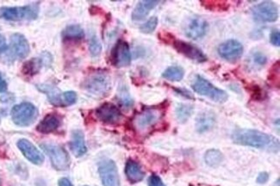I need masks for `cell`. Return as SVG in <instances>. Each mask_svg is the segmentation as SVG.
<instances>
[{"label": "cell", "instance_id": "19", "mask_svg": "<svg viewBox=\"0 0 280 186\" xmlns=\"http://www.w3.org/2000/svg\"><path fill=\"white\" fill-rule=\"evenodd\" d=\"M216 123V115L210 110L199 114L196 120V130L198 133H204L213 128Z\"/></svg>", "mask_w": 280, "mask_h": 186}, {"label": "cell", "instance_id": "16", "mask_svg": "<svg viewBox=\"0 0 280 186\" xmlns=\"http://www.w3.org/2000/svg\"><path fill=\"white\" fill-rule=\"evenodd\" d=\"M10 46L14 55L18 59L26 58L30 52L29 42L22 34H13L10 37Z\"/></svg>", "mask_w": 280, "mask_h": 186}, {"label": "cell", "instance_id": "39", "mask_svg": "<svg viewBox=\"0 0 280 186\" xmlns=\"http://www.w3.org/2000/svg\"></svg>", "mask_w": 280, "mask_h": 186}, {"label": "cell", "instance_id": "35", "mask_svg": "<svg viewBox=\"0 0 280 186\" xmlns=\"http://www.w3.org/2000/svg\"><path fill=\"white\" fill-rule=\"evenodd\" d=\"M269 177H270V175L267 172L260 173L257 177V183L260 184V185H264V184L267 183L268 180H269Z\"/></svg>", "mask_w": 280, "mask_h": 186}, {"label": "cell", "instance_id": "20", "mask_svg": "<svg viewBox=\"0 0 280 186\" xmlns=\"http://www.w3.org/2000/svg\"><path fill=\"white\" fill-rule=\"evenodd\" d=\"M125 174L131 183H139L143 180L145 173L140 165L135 160H128L125 166Z\"/></svg>", "mask_w": 280, "mask_h": 186}, {"label": "cell", "instance_id": "23", "mask_svg": "<svg viewBox=\"0 0 280 186\" xmlns=\"http://www.w3.org/2000/svg\"><path fill=\"white\" fill-rule=\"evenodd\" d=\"M184 76H185V70L179 66L169 67L162 73V77L164 79L172 81V82L180 81L183 80Z\"/></svg>", "mask_w": 280, "mask_h": 186}, {"label": "cell", "instance_id": "25", "mask_svg": "<svg viewBox=\"0 0 280 186\" xmlns=\"http://www.w3.org/2000/svg\"><path fill=\"white\" fill-rule=\"evenodd\" d=\"M194 107L190 104L180 103L176 108V117L181 123H185L193 113Z\"/></svg>", "mask_w": 280, "mask_h": 186}, {"label": "cell", "instance_id": "2", "mask_svg": "<svg viewBox=\"0 0 280 186\" xmlns=\"http://www.w3.org/2000/svg\"><path fill=\"white\" fill-rule=\"evenodd\" d=\"M39 14L38 3H31L29 5L19 7H1L0 19L18 22L23 20H35Z\"/></svg>", "mask_w": 280, "mask_h": 186}, {"label": "cell", "instance_id": "28", "mask_svg": "<svg viewBox=\"0 0 280 186\" xmlns=\"http://www.w3.org/2000/svg\"><path fill=\"white\" fill-rule=\"evenodd\" d=\"M158 25V18L152 17L140 27V32L144 34L153 33Z\"/></svg>", "mask_w": 280, "mask_h": 186}, {"label": "cell", "instance_id": "8", "mask_svg": "<svg viewBox=\"0 0 280 186\" xmlns=\"http://www.w3.org/2000/svg\"><path fill=\"white\" fill-rule=\"evenodd\" d=\"M163 116L162 111L158 109H148L142 110L137 114L134 118L133 124L137 130L140 132H146L152 127L156 125Z\"/></svg>", "mask_w": 280, "mask_h": 186}, {"label": "cell", "instance_id": "17", "mask_svg": "<svg viewBox=\"0 0 280 186\" xmlns=\"http://www.w3.org/2000/svg\"><path fill=\"white\" fill-rule=\"evenodd\" d=\"M159 3H160L159 1H153V0L140 1L134 9L132 12V19L135 22L143 20L151 10L154 9Z\"/></svg>", "mask_w": 280, "mask_h": 186}, {"label": "cell", "instance_id": "14", "mask_svg": "<svg viewBox=\"0 0 280 186\" xmlns=\"http://www.w3.org/2000/svg\"><path fill=\"white\" fill-rule=\"evenodd\" d=\"M17 147L20 150L21 153H23V155L30 162L37 166H40L44 162V154L33 143L30 142V140L26 139L19 140L17 141Z\"/></svg>", "mask_w": 280, "mask_h": 186}, {"label": "cell", "instance_id": "26", "mask_svg": "<svg viewBox=\"0 0 280 186\" xmlns=\"http://www.w3.org/2000/svg\"><path fill=\"white\" fill-rule=\"evenodd\" d=\"M63 37L67 39H82L85 37V32L79 25H70L64 30Z\"/></svg>", "mask_w": 280, "mask_h": 186}, {"label": "cell", "instance_id": "9", "mask_svg": "<svg viewBox=\"0 0 280 186\" xmlns=\"http://www.w3.org/2000/svg\"><path fill=\"white\" fill-rule=\"evenodd\" d=\"M98 173L103 186H121L118 170L113 160H101L98 165Z\"/></svg>", "mask_w": 280, "mask_h": 186}, {"label": "cell", "instance_id": "3", "mask_svg": "<svg viewBox=\"0 0 280 186\" xmlns=\"http://www.w3.org/2000/svg\"><path fill=\"white\" fill-rule=\"evenodd\" d=\"M84 88L94 96H106L110 91V79L105 71L97 70L91 73L84 83Z\"/></svg>", "mask_w": 280, "mask_h": 186}, {"label": "cell", "instance_id": "12", "mask_svg": "<svg viewBox=\"0 0 280 186\" xmlns=\"http://www.w3.org/2000/svg\"><path fill=\"white\" fill-rule=\"evenodd\" d=\"M111 61L115 67H125L131 62V53L129 44L124 40L117 42L112 49Z\"/></svg>", "mask_w": 280, "mask_h": 186}, {"label": "cell", "instance_id": "30", "mask_svg": "<svg viewBox=\"0 0 280 186\" xmlns=\"http://www.w3.org/2000/svg\"><path fill=\"white\" fill-rule=\"evenodd\" d=\"M251 59L252 62H254L257 67H264L267 62V57L260 51H254V53H252Z\"/></svg>", "mask_w": 280, "mask_h": 186}, {"label": "cell", "instance_id": "21", "mask_svg": "<svg viewBox=\"0 0 280 186\" xmlns=\"http://www.w3.org/2000/svg\"><path fill=\"white\" fill-rule=\"evenodd\" d=\"M60 127V120L54 114H49L45 116L37 125V130L42 134L52 133Z\"/></svg>", "mask_w": 280, "mask_h": 186}, {"label": "cell", "instance_id": "27", "mask_svg": "<svg viewBox=\"0 0 280 186\" xmlns=\"http://www.w3.org/2000/svg\"><path fill=\"white\" fill-rule=\"evenodd\" d=\"M43 66L41 59H32L27 61L23 67V73L26 75L33 76L34 74L38 73L41 67Z\"/></svg>", "mask_w": 280, "mask_h": 186}, {"label": "cell", "instance_id": "5", "mask_svg": "<svg viewBox=\"0 0 280 186\" xmlns=\"http://www.w3.org/2000/svg\"><path fill=\"white\" fill-rule=\"evenodd\" d=\"M10 116L13 123L17 126L28 127L36 122L38 110L32 103H19L12 108Z\"/></svg>", "mask_w": 280, "mask_h": 186}, {"label": "cell", "instance_id": "34", "mask_svg": "<svg viewBox=\"0 0 280 186\" xmlns=\"http://www.w3.org/2000/svg\"><path fill=\"white\" fill-rule=\"evenodd\" d=\"M148 186H166L160 177L152 175L148 179Z\"/></svg>", "mask_w": 280, "mask_h": 186}, {"label": "cell", "instance_id": "29", "mask_svg": "<svg viewBox=\"0 0 280 186\" xmlns=\"http://www.w3.org/2000/svg\"><path fill=\"white\" fill-rule=\"evenodd\" d=\"M89 50L93 56H98L102 52V45L96 36H93L89 43Z\"/></svg>", "mask_w": 280, "mask_h": 186}, {"label": "cell", "instance_id": "38", "mask_svg": "<svg viewBox=\"0 0 280 186\" xmlns=\"http://www.w3.org/2000/svg\"><path fill=\"white\" fill-rule=\"evenodd\" d=\"M59 186H74L73 184L71 183L70 180L67 178H61L59 180Z\"/></svg>", "mask_w": 280, "mask_h": 186}, {"label": "cell", "instance_id": "33", "mask_svg": "<svg viewBox=\"0 0 280 186\" xmlns=\"http://www.w3.org/2000/svg\"><path fill=\"white\" fill-rule=\"evenodd\" d=\"M270 41L271 44H273L274 46H280V33L279 30H274L271 32Z\"/></svg>", "mask_w": 280, "mask_h": 186}, {"label": "cell", "instance_id": "10", "mask_svg": "<svg viewBox=\"0 0 280 186\" xmlns=\"http://www.w3.org/2000/svg\"><path fill=\"white\" fill-rule=\"evenodd\" d=\"M243 45L236 40H228L221 44L217 48V53L224 60L233 63L240 60L243 54Z\"/></svg>", "mask_w": 280, "mask_h": 186}, {"label": "cell", "instance_id": "1", "mask_svg": "<svg viewBox=\"0 0 280 186\" xmlns=\"http://www.w3.org/2000/svg\"><path fill=\"white\" fill-rule=\"evenodd\" d=\"M231 138L233 142L241 146H252L271 153H278L280 140L269 134L250 129H239L233 131Z\"/></svg>", "mask_w": 280, "mask_h": 186}, {"label": "cell", "instance_id": "4", "mask_svg": "<svg viewBox=\"0 0 280 186\" xmlns=\"http://www.w3.org/2000/svg\"><path fill=\"white\" fill-rule=\"evenodd\" d=\"M192 89L198 95L204 96L218 103H224L228 100L227 93L215 87L209 80L197 75L192 84Z\"/></svg>", "mask_w": 280, "mask_h": 186}, {"label": "cell", "instance_id": "37", "mask_svg": "<svg viewBox=\"0 0 280 186\" xmlns=\"http://www.w3.org/2000/svg\"><path fill=\"white\" fill-rule=\"evenodd\" d=\"M7 90L6 81L3 80V77L0 74V93H5Z\"/></svg>", "mask_w": 280, "mask_h": 186}, {"label": "cell", "instance_id": "6", "mask_svg": "<svg viewBox=\"0 0 280 186\" xmlns=\"http://www.w3.org/2000/svg\"><path fill=\"white\" fill-rule=\"evenodd\" d=\"M41 147L49 157L52 166L57 171H66L70 165V158L62 146L53 144H42Z\"/></svg>", "mask_w": 280, "mask_h": 186}, {"label": "cell", "instance_id": "36", "mask_svg": "<svg viewBox=\"0 0 280 186\" xmlns=\"http://www.w3.org/2000/svg\"><path fill=\"white\" fill-rule=\"evenodd\" d=\"M8 46H7L6 40L2 35H0V54L4 53L6 51Z\"/></svg>", "mask_w": 280, "mask_h": 186}, {"label": "cell", "instance_id": "24", "mask_svg": "<svg viewBox=\"0 0 280 186\" xmlns=\"http://www.w3.org/2000/svg\"><path fill=\"white\" fill-rule=\"evenodd\" d=\"M224 154L220 150L210 149L204 154V161L208 166H218L224 161Z\"/></svg>", "mask_w": 280, "mask_h": 186}, {"label": "cell", "instance_id": "31", "mask_svg": "<svg viewBox=\"0 0 280 186\" xmlns=\"http://www.w3.org/2000/svg\"><path fill=\"white\" fill-rule=\"evenodd\" d=\"M202 4H204L206 9H210L211 7H213V9L211 10H225L229 9V3L226 2H213V1H206V2H202Z\"/></svg>", "mask_w": 280, "mask_h": 186}, {"label": "cell", "instance_id": "11", "mask_svg": "<svg viewBox=\"0 0 280 186\" xmlns=\"http://www.w3.org/2000/svg\"><path fill=\"white\" fill-rule=\"evenodd\" d=\"M173 46L178 53L197 63H204L208 60L205 53L200 48L190 43L185 41L175 40L173 43Z\"/></svg>", "mask_w": 280, "mask_h": 186}, {"label": "cell", "instance_id": "22", "mask_svg": "<svg viewBox=\"0 0 280 186\" xmlns=\"http://www.w3.org/2000/svg\"><path fill=\"white\" fill-rule=\"evenodd\" d=\"M38 89L45 93L47 96V98L50 101V103L53 105L56 106H61L64 105L63 98L62 95H60L57 93V90H54V88L50 86H46V85H41L38 86Z\"/></svg>", "mask_w": 280, "mask_h": 186}, {"label": "cell", "instance_id": "15", "mask_svg": "<svg viewBox=\"0 0 280 186\" xmlns=\"http://www.w3.org/2000/svg\"><path fill=\"white\" fill-rule=\"evenodd\" d=\"M208 30V23L202 17H193L187 24L186 35L191 40H197L204 37Z\"/></svg>", "mask_w": 280, "mask_h": 186}, {"label": "cell", "instance_id": "32", "mask_svg": "<svg viewBox=\"0 0 280 186\" xmlns=\"http://www.w3.org/2000/svg\"><path fill=\"white\" fill-rule=\"evenodd\" d=\"M62 98H63L64 105H71L76 103L77 94L74 92L69 91L66 92L62 94Z\"/></svg>", "mask_w": 280, "mask_h": 186}, {"label": "cell", "instance_id": "13", "mask_svg": "<svg viewBox=\"0 0 280 186\" xmlns=\"http://www.w3.org/2000/svg\"><path fill=\"white\" fill-rule=\"evenodd\" d=\"M96 116L101 122L106 124H116L120 122L123 115L116 105L112 103H105L97 108Z\"/></svg>", "mask_w": 280, "mask_h": 186}, {"label": "cell", "instance_id": "7", "mask_svg": "<svg viewBox=\"0 0 280 186\" xmlns=\"http://www.w3.org/2000/svg\"><path fill=\"white\" fill-rule=\"evenodd\" d=\"M251 13L254 20L263 23H274L279 17L276 3L272 1H264L251 8Z\"/></svg>", "mask_w": 280, "mask_h": 186}, {"label": "cell", "instance_id": "18", "mask_svg": "<svg viewBox=\"0 0 280 186\" xmlns=\"http://www.w3.org/2000/svg\"><path fill=\"white\" fill-rule=\"evenodd\" d=\"M70 149L75 157L83 156L87 152V147L86 146L85 137L81 130H74L72 133V139H71Z\"/></svg>", "mask_w": 280, "mask_h": 186}]
</instances>
